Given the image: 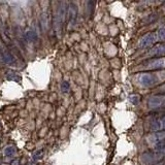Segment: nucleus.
I'll return each mask as SVG.
<instances>
[{
  "label": "nucleus",
  "instance_id": "nucleus-6",
  "mask_svg": "<svg viewBox=\"0 0 165 165\" xmlns=\"http://www.w3.org/2000/svg\"><path fill=\"white\" fill-rule=\"evenodd\" d=\"M163 53H164V47L163 44H159V46L155 47L153 49V54L155 56H163Z\"/></svg>",
  "mask_w": 165,
  "mask_h": 165
},
{
  "label": "nucleus",
  "instance_id": "nucleus-9",
  "mask_svg": "<svg viewBox=\"0 0 165 165\" xmlns=\"http://www.w3.org/2000/svg\"><path fill=\"white\" fill-rule=\"evenodd\" d=\"M155 151H156L158 154L163 155V152H164V141H158L156 144H155Z\"/></svg>",
  "mask_w": 165,
  "mask_h": 165
},
{
  "label": "nucleus",
  "instance_id": "nucleus-13",
  "mask_svg": "<svg viewBox=\"0 0 165 165\" xmlns=\"http://www.w3.org/2000/svg\"><path fill=\"white\" fill-rule=\"evenodd\" d=\"M62 91L63 92H68L69 91V84L68 82H64L63 84H62Z\"/></svg>",
  "mask_w": 165,
  "mask_h": 165
},
{
  "label": "nucleus",
  "instance_id": "nucleus-3",
  "mask_svg": "<svg viewBox=\"0 0 165 165\" xmlns=\"http://www.w3.org/2000/svg\"><path fill=\"white\" fill-rule=\"evenodd\" d=\"M155 40V36L153 33H149L147 35H144V37L141 38V42H139V46L141 47H147L149 46H151L152 44L154 42Z\"/></svg>",
  "mask_w": 165,
  "mask_h": 165
},
{
  "label": "nucleus",
  "instance_id": "nucleus-2",
  "mask_svg": "<svg viewBox=\"0 0 165 165\" xmlns=\"http://www.w3.org/2000/svg\"><path fill=\"white\" fill-rule=\"evenodd\" d=\"M147 103H149V106L151 107V108H157V107L163 106L164 96L163 95H156V96L151 97Z\"/></svg>",
  "mask_w": 165,
  "mask_h": 165
},
{
  "label": "nucleus",
  "instance_id": "nucleus-10",
  "mask_svg": "<svg viewBox=\"0 0 165 165\" xmlns=\"http://www.w3.org/2000/svg\"><path fill=\"white\" fill-rule=\"evenodd\" d=\"M141 100V97L138 96V95H132V96H130V101L132 102L133 104H137Z\"/></svg>",
  "mask_w": 165,
  "mask_h": 165
},
{
  "label": "nucleus",
  "instance_id": "nucleus-4",
  "mask_svg": "<svg viewBox=\"0 0 165 165\" xmlns=\"http://www.w3.org/2000/svg\"><path fill=\"white\" fill-rule=\"evenodd\" d=\"M0 58L7 64H12L15 62V57L8 51H4V50H2L1 54H0Z\"/></svg>",
  "mask_w": 165,
  "mask_h": 165
},
{
  "label": "nucleus",
  "instance_id": "nucleus-7",
  "mask_svg": "<svg viewBox=\"0 0 165 165\" xmlns=\"http://www.w3.org/2000/svg\"><path fill=\"white\" fill-rule=\"evenodd\" d=\"M76 6L71 5L70 8H69V14H68V17H69V21L70 23L72 24L74 21H76Z\"/></svg>",
  "mask_w": 165,
  "mask_h": 165
},
{
  "label": "nucleus",
  "instance_id": "nucleus-5",
  "mask_svg": "<svg viewBox=\"0 0 165 165\" xmlns=\"http://www.w3.org/2000/svg\"><path fill=\"white\" fill-rule=\"evenodd\" d=\"M163 128H164V117H161L160 120L153 122V124L151 126V129L153 131H159V130H162Z\"/></svg>",
  "mask_w": 165,
  "mask_h": 165
},
{
  "label": "nucleus",
  "instance_id": "nucleus-1",
  "mask_svg": "<svg viewBox=\"0 0 165 165\" xmlns=\"http://www.w3.org/2000/svg\"><path fill=\"white\" fill-rule=\"evenodd\" d=\"M139 82L144 87H152L157 84L158 79L152 73H142L139 76Z\"/></svg>",
  "mask_w": 165,
  "mask_h": 165
},
{
  "label": "nucleus",
  "instance_id": "nucleus-12",
  "mask_svg": "<svg viewBox=\"0 0 165 165\" xmlns=\"http://www.w3.org/2000/svg\"><path fill=\"white\" fill-rule=\"evenodd\" d=\"M158 36L161 40H164V27H161L158 31Z\"/></svg>",
  "mask_w": 165,
  "mask_h": 165
},
{
  "label": "nucleus",
  "instance_id": "nucleus-11",
  "mask_svg": "<svg viewBox=\"0 0 165 165\" xmlns=\"http://www.w3.org/2000/svg\"><path fill=\"white\" fill-rule=\"evenodd\" d=\"M16 152V149L14 147H6L5 149V155L6 156H11V155L15 154Z\"/></svg>",
  "mask_w": 165,
  "mask_h": 165
},
{
  "label": "nucleus",
  "instance_id": "nucleus-8",
  "mask_svg": "<svg viewBox=\"0 0 165 165\" xmlns=\"http://www.w3.org/2000/svg\"><path fill=\"white\" fill-rule=\"evenodd\" d=\"M25 37H26L27 40L30 41V42L37 40V34L34 31H28L26 33V35H25Z\"/></svg>",
  "mask_w": 165,
  "mask_h": 165
}]
</instances>
